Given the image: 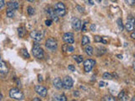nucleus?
Masks as SVG:
<instances>
[{"mask_svg": "<svg viewBox=\"0 0 135 101\" xmlns=\"http://www.w3.org/2000/svg\"><path fill=\"white\" fill-rule=\"evenodd\" d=\"M32 53H33L34 57L38 59H42L44 57V51L41 47L40 44H38L37 42L34 44L33 48H32Z\"/></svg>", "mask_w": 135, "mask_h": 101, "instance_id": "1", "label": "nucleus"}, {"mask_svg": "<svg viewBox=\"0 0 135 101\" xmlns=\"http://www.w3.org/2000/svg\"><path fill=\"white\" fill-rule=\"evenodd\" d=\"M9 96H10V98L15 99V100H22L24 99L23 93L17 88H13L10 89Z\"/></svg>", "mask_w": 135, "mask_h": 101, "instance_id": "2", "label": "nucleus"}, {"mask_svg": "<svg viewBox=\"0 0 135 101\" xmlns=\"http://www.w3.org/2000/svg\"><path fill=\"white\" fill-rule=\"evenodd\" d=\"M54 9L56 11V13L58 14V16H64L66 14V7L63 4V3L59 2V3H57L54 6Z\"/></svg>", "mask_w": 135, "mask_h": 101, "instance_id": "3", "label": "nucleus"}, {"mask_svg": "<svg viewBox=\"0 0 135 101\" xmlns=\"http://www.w3.org/2000/svg\"><path fill=\"white\" fill-rule=\"evenodd\" d=\"M46 47L48 49L49 51H54L58 48V42L55 39L53 38H49L46 41Z\"/></svg>", "mask_w": 135, "mask_h": 101, "instance_id": "4", "label": "nucleus"}, {"mask_svg": "<svg viewBox=\"0 0 135 101\" xmlns=\"http://www.w3.org/2000/svg\"><path fill=\"white\" fill-rule=\"evenodd\" d=\"M95 64V61L92 59H87L84 61V69L86 73H90L91 71L92 68L94 67V66Z\"/></svg>", "mask_w": 135, "mask_h": 101, "instance_id": "5", "label": "nucleus"}, {"mask_svg": "<svg viewBox=\"0 0 135 101\" xmlns=\"http://www.w3.org/2000/svg\"><path fill=\"white\" fill-rule=\"evenodd\" d=\"M35 91L36 92V94H39L41 97H46V94H47V89L44 87V86L42 85H36L35 87Z\"/></svg>", "mask_w": 135, "mask_h": 101, "instance_id": "6", "label": "nucleus"}, {"mask_svg": "<svg viewBox=\"0 0 135 101\" xmlns=\"http://www.w3.org/2000/svg\"><path fill=\"white\" fill-rule=\"evenodd\" d=\"M72 27L74 30H77V31H79V30H80L81 29H82V25L83 24L81 23V20H79L78 18H73L72 19Z\"/></svg>", "mask_w": 135, "mask_h": 101, "instance_id": "7", "label": "nucleus"}, {"mask_svg": "<svg viewBox=\"0 0 135 101\" xmlns=\"http://www.w3.org/2000/svg\"><path fill=\"white\" fill-rule=\"evenodd\" d=\"M46 14H47L48 17H50L51 20H54L55 22L58 21V14L56 13L54 9H52V8H48V9H46Z\"/></svg>", "mask_w": 135, "mask_h": 101, "instance_id": "8", "label": "nucleus"}, {"mask_svg": "<svg viewBox=\"0 0 135 101\" xmlns=\"http://www.w3.org/2000/svg\"><path fill=\"white\" fill-rule=\"evenodd\" d=\"M63 82V88H66V89H69V88H72L73 85V78H71V77H69V76H67V77H65Z\"/></svg>", "mask_w": 135, "mask_h": 101, "instance_id": "9", "label": "nucleus"}, {"mask_svg": "<svg viewBox=\"0 0 135 101\" xmlns=\"http://www.w3.org/2000/svg\"><path fill=\"white\" fill-rule=\"evenodd\" d=\"M134 24H135V19L133 17H129L128 19V21L125 24V28L128 31H132L134 30Z\"/></svg>", "mask_w": 135, "mask_h": 101, "instance_id": "10", "label": "nucleus"}, {"mask_svg": "<svg viewBox=\"0 0 135 101\" xmlns=\"http://www.w3.org/2000/svg\"><path fill=\"white\" fill-rule=\"evenodd\" d=\"M30 37L32 39H34L36 41H40V40H42V37H43V35L41 31H38V30H32L30 34Z\"/></svg>", "mask_w": 135, "mask_h": 101, "instance_id": "11", "label": "nucleus"}, {"mask_svg": "<svg viewBox=\"0 0 135 101\" xmlns=\"http://www.w3.org/2000/svg\"><path fill=\"white\" fill-rule=\"evenodd\" d=\"M63 39L65 42L68 43V44H73V43L74 42V37H73V33H70V32L65 33L63 36Z\"/></svg>", "mask_w": 135, "mask_h": 101, "instance_id": "12", "label": "nucleus"}, {"mask_svg": "<svg viewBox=\"0 0 135 101\" xmlns=\"http://www.w3.org/2000/svg\"><path fill=\"white\" fill-rule=\"evenodd\" d=\"M53 86L56 88H58V89H60V88L63 87V82L61 80V78H56L53 80Z\"/></svg>", "mask_w": 135, "mask_h": 101, "instance_id": "13", "label": "nucleus"}, {"mask_svg": "<svg viewBox=\"0 0 135 101\" xmlns=\"http://www.w3.org/2000/svg\"><path fill=\"white\" fill-rule=\"evenodd\" d=\"M8 72H9V68H8L6 63L2 60L1 62H0V73L2 74H5V73H7Z\"/></svg>", "mask_w": 135, "mask_h": 101, "instance_id": "14", "label": "nucleus"}, {"mask_svg": "<svg viewBox=\"0 0 135 101\" xmlns=\"http://www.w3.org/2000/svg\"><path fill=\"white\" fill-rule=\"evenodd\" d=\"M7 6L9 9H14V10H16L19 9V3H16L15 1H12V2H9L7 3Z\"/></svg>", "mask_w": 135, "mask_h": 101, "instance_id": "15", "label": "nucleus"}, {"mask_svg": "<svg viewBox=\"0 0 135 101\" xmlns=\"http://www.w3.org/2000/svg\"><path fill=\"white\" fill-rule=\"evenodd\" d=\"M118 99H119L120 100L125 101V100H128V94H127L124 91H122L119 94V95H118Z\"/></svg>", "mask_w": 135, "mask_h": 101, "instance_id": "16", "label": "nucleus"}, {"mask_svg": "<svg viewBox=\"0 0 135 101\" xmlns=\"http://www.w3.org/2000/svg\"><path fill=\"white\" fill-rule=\"evenodd\" d=\"M85 52H86V54H87V55H89V56L93 55V53H94V49H93V47L90 46H88L85 47Z\"/></svg>", "mask_w": 135, "mask_h": 101, "instance_id": "17", "label": "nucleus"}, {"mask_svg": "<svg viewBox=\"0 0 135 101\" xmlns=\"http://www.w3.org/2000/svg\"><path fill=\"white\" fill-rule=\"evenodd\" d=\"M18 33H19V36L20 37H24V35H25L26 33V30H25V28L24 27H20L19 29H18Z\"/></svg>", "mask_w": 135, "mask_h": 101, "instance_id": "18", "label": "nucleus"}, {"mask_svg": "<svg viewBox=\"0 0 135 101\" xmlns=\"http://www.w3.org/2000/svg\"><path fill=\"white\" fill-rule=\"evenodd\" d=\"M63 51H69V52H72V51H74V48H73V46H69V45H64L63 46Z\"/></svg>", "mask_w": 135, "mask_h": 101, "instance_id": "19", "label": "nucleus"}, {"mask_svg": "<svg viewBox=\"0 0 135 101\" xmlns=\"http://www.w3.org/2000/svg\"><path fill=\"white\" fill-rule=\"evenodd\" d=\"M6 14H7V17L13 18L15 16V10L11 9H8L7 11H6Z\"/></svg>", "mask_w": 135, "mask_h": 101, "instance_id": "20", "label": "nucleus"}, {"mask_svg": "<svg viewBox=\"0 0 135 101\" xmlns=\"http://www.w3.org/2000/svg\"><path fill=\"white\" fill-rule=\"evenodd\" d=\"M54 100H59V101H66L67 99H66V96L64 94H62V95H59V96H55Z\"/></svg>", "mask_w": 135, "mask_h": 101, "instance_id": "21", "label": "nucleus"}, {"mask_svg": "<svg viewBox=\"0 0 135 101\" xmlns=\"http://www.w3.org/2000/svg\"><path fill=\"white\" fill-rule=\"evenodd\" d=\"M90 43V39L87 36H84L82 38V46H86Z\"/></svg>", "mask_w": 135, "mask_h": 101, "instance_id": "22", "label": "nucleus"}, {"mask_svg": "<svg viewBox=\"0 0 135 101\" xmlns=\"http://www.w3.org/2000/svg\"><path fill=\"white\" fill-rule=\"evenodd\" d=\"M116 23H117V26H118V28H119V30L121 31H122V30H123V28H124L123 24H122V20H121V19H118Z\"/></svg>", "mask_w": 135, "mask_h": 101, "instance_id": "23", "label": "nucleus"}, {"mask_svg": "<svg viewBox=\"0 0 135 101\" xmlns=\"http://www.w3.org/2000/svg\"><path fill=\"white\" fill-rule=\"evenodd\" d=\"M73 57L78 63H80V62H82V61H83V57H82V56H73Z\"/></svg>", "mask_w": 135, "mask_h": 101, "instance_id": "24", "label": "nucleus"}, {"mask_svg": "<svg viewBox=\"0 0 135 101\" xmlns=\"http://www.w3.org/2000/svg\"><path fill=\"white\" fill-rule=\"evenodd\" d=\"M21 53H22V55H23V57H24V58H29V57H30L29 53H28V51H26L25 49H22Z\"/></svg>", "mask_w": 135, "mask_h": 101, "instance_id": "25", "label": "nucleus"}, {"mask_svg": "<svg viewBox=\"0 0 135 101\" xmlns=\"http://www.w3.org/2000/svg\"><path fill=\"white\" fill-rule=\"evenodd\" d=\"M102 100L106 101V100H109V101H115V98H113L112 96H109V95H106L102 99Z\"/></svg>", "mask_w": 135, "mask_h": 101, "instance_id": "26", "label": "nucleus"}, {"mask_svg": "<svg viewBox=\"0 0 135 101\" xmlns=\"http://www.w3.org/2000/svg\"><path fill=\"white\" fill-rule=\"evenodd\" d=\"M102 77H103V78L104 79H112V74L111 73H105L103 74V76H102Z\"/></svg>", "mask_w": 135, "mask_h": 101, "instance_id": "27", "label": "nucleus"}, {"mask_svg": "<svg viewBox=\"0 0 135 101\" xmlns=\"http://www.w3.org/2000/svg\"><path fill=\"white\" fill-rule=\"evenodd\" d=\"M27 13L29 14L30 15H33V14H35V9L32 7L29 6V7L27 8Z\"/></svg>", "mask_w": 135, "mask_h": 101, "instance_id": "28", "label": "nucleus"}, {"mask_svg": "<svg viewBox=\"0 0 135 101\" xmlns=\"http://www.w3.org/2000/svg\"><path fill=\"white\" fill-rule=\"evenodd\" d=\"M94 39H95V42H102V40H103V38L99 36H95L94 37Z\"/></svg>", "mask_w": 135, "mask_h": 101, "instance_id": "29", "label": "nucleus"}, {"mask_svg": "<svg viewBox=\"0 0 135 101\" xmlns=\"http://www.w3.org/2000/svg\"><path fill=\"white\" fill-rule=\"evenodd\" d=\"M125 1L126 3L130 6H133L135 3V0H125Z\"/></svg>", "mask_w": 135, "mask_h": 101, "instance_id": "30", "label": "nucleus"}, {"mask_svg": "<svg viewBox=\"0 0 135 101\" xmlns=\"http://www.w3.org/2000/svg\"><path fill=\"white\" fill-rule=\"evenodd\" d=\"M52 23V20H46V21H45V24H46V26H50L51 24Z\"/></svg>", "mask_w": 135, "mask_h": 101, "instance_id": "31", "label": "nucleus"}, {"mask_svg": "<svg viewBox=\"0 0 135 101\" xmlns=\"http://www.w3.org/2000/svg\"><path fill=\"white\" fill-rule=\"evenodd\" d=\"M86 25H87V22L85 21V23L83 24V25H82V29H81V30H82V31H86Z\"/></svg>", "mask_w": 135, "mask_h": 101, "instance_id": "32", "label": "nucleus"}, {"mask_svg": "<svg viewBox=\"0 0 135 101\" xmlns=\"http://www.w3.org/2000/svg\"><path fill=\"white\" fill-rule=\"evenodd\" d=\"M68 68L70 70V71H72V72H74L75 71V67H74V66H73V65H68Z\"/></svg>", "mask_w": 135, "mask_h": 101, "instance_id": "33", "label": "nucleus"}, {"mask_svg": "<svg viewBox=\"0 0 135 101\" xmlns=\"http://www.w3.org/2000/svg\"><path fill=\"white\" fill-rule=\"evenodd\" d=\"M77 9L79 10V13H84V8L83 7H80V6L78 5L77 6Z\"/></svg>", "mask_w": 135, "mask_h": 101, "instance_id": "34", "label": "nucleus"}, {"mask_svg": "<svg viewBox=\"0 0 135 101\" xmlns=\"http://www.w3.org/2000/svg\"><path fill=\"white\" fill-rule=\"evenodd\" d=\"M3 6H4V0H0V8L3 9Z\"/></svg>", "mask_w": 135, "mask_h": 101, "instance_id": "35", "label": "nucleus"}, {"mask_svg": "<svg viewBox=\"0 0 135 101\" xmlns=\"http://www.w3.org/2000/svg\"><path fill=\"white\" fill-rule=\"evenodd\" d=\"M95 29H96V26H95L94 24H91V25H90V30H92V31H95Z\"/></svg>", "mask_w": 135, "mask_h": 101, "instance_id": "36", "label": "nucleus"}, {"mask_svg": "<svg viewBox=\"0 0 135 101\" xmlns=\"http://www.w3.org/2000/svg\"><path fill=\"white\" fill-rule=\"evenodd\" d=\"M105 85H106V83H104V82H102V81L100 82V87H104Z\"/></svg>", "mask_w": 135, "mask_h": 101, "instance_id": "37", "label": "nucleus"}, {"mask_svg": "<svg viewBox=\"0 0 135 101\" xmlns=\"http://www.w3.org/2000/svg\"><path fill=\"white\" fill-rule=\"evenodd\" d=\"M87 3H90V5H93V4H94L93 0H87Z\"/></svg>", "mask_w": 135, "mask_h": 101, "instance_id": "38", "label": "nucleus"}, {"mask_svg": "<svg viewBox=\"0 0 135 101\" xmlns=\"http://www.w3.org/2000/svg\"><path fill=\"white\" fill-rule=\"evenodd\" d=\"M131 37H132L133 39H135V30L132 33V34H131Z\"/></svg>", "mask_w": 135, "mask_h": 101, "instance_id": "39", "label": "nucleus"}, {"mask_svg": "<svg viewBox=\"0 0 135 101\" xmlns=\"http://www.w3.org/2000/svg\"><path fill=\"white\" fill-rule=\"evenodd\" d=\"M73 95H74V96H79V92H78V91L73 92Z\"/></svg>", "mask_w": 135, "mask_h": 101, "instance_id": "40", "label": "nucleus"}, {"mask_svg": "<svg viewBox=\"0 0 135 101\" xmlns=\"http://www.w3.org/2000/svg\"><path fill=\"white\" fill-rule=\"evenodd\" d=\"M38 78H39V79H38V80H39V82H42V76H40V75H39V76H38Z\"/></svg>", "mask_w": 135, "mask_h": 101, "instance_id": "41", "label": "nucleus"}, {"mask_svg": "<svg viewBox=\"0 0 135 101\" xmlns=\"http://www.w3.org/2000/svg\"><path fill=\"white\" fill-rule=\"evenodd\" d=\"M116 57H117L119 59H122V55H117Z\"/></svg>", "mask_w": 135, "mask_h": 101, "instance_id": "42", "label": "nucleus"}, {"mask_svg": "<svg viewBox=\"0 0 135 101\" xmlns=\"http://www.w3.org/2000/svg\"><path fill=\"white\" fill-rule=\"evenodd\" d=\"M33 100H35V101H40V100H41V99H38V98H35Z\"/></svg>", "mask_w": 135, "mask_h": 101, "instance_id": "43", "label": "nucleus"}, {"mask_svg": "<svg viewBox=\"0 0 135 101\" xmlns=\"http://www.w3.org/2000/svg\"><path fill=\"white\" fill-rule=\"evenodd\" d=\"M132 101H135V96L134 97V98H132V100H131Z\"/></svg>", "mask_w": 135, "mask_h": 101, "instance_id": "44", "label": "nucleus"}, {"mask_svg": "<svg viewBox=\"0 0 135 101\" xmlns=\"http://www.w3.org/2000/svg\"><path fill=\"white\" fill-rule=\"evenodd\" d=\"M134 69L135 70V61H134Z\"/></svg>", "mask_w": 135, "mask_h": 101, "instance_id": "45", "label": "nucleus"}, {"mask_svg": "<svg viewBox=\"0 0 135 101\" xmlns=\"http://www.w3.org/2000/svg\"><path fill=\"white\" fill-rule=\"evenodd\" d=\"M27 1H29V2H34V0H27Z\"/></svg>", "mask_w": 135, "mask_h": 101, "instance_id": "46", "label": "nucleus"}, {"mask_svg": "<svg viewBox=\"0 0 135 101\" xmlns=\"http://www.w3.org/2000/svg\"><path fill=\"white\" fill-rule=\"evenodd\" d=\"M97 1H98V2H101V1H102V0H97Z\"/></svg>", "mask_w": 135, "mask_h": 101, "instance_id": "47", "label": "nucleus"}, {"mask_svg": "<svg viewBox=\"0 0 135 101\" xmlns=\"http://www.w3.org/2000/svg\"><path fill=\"white\" fill-rule=\"evenodd\" d=\"M112 1H116V0H112Z\"/></svg>", "mask_w": 135, "mask_h": 101, "instance_id": "48", "label": "nucleus"}, {"mask_svg": "<svg viewBox=\"0 0 135 101\" xmlns=\"http://www.w3.org/2000/svg\"><path fill=\"white\" fill-rule=\"evenodd\" d=\"M12 1H16V0H12Z\"/></svg>", "mask_w": 135, "mask_h": 101, "instance_id": "49", "label": "nucleus"}, {"mask_svg": "<svg viewBox=\"0 0 135 101\" xmlns=\"http://www.w3.org/2000/svg\"><path fill=\"white\" fill-rule=\"evenodd\" d=\"M134 57H135V55H134Z\"/></svg>", "mask_w": 135, "mask_h": 101, "instance_id": "50", "label": "nucleus"}]
</instances>
